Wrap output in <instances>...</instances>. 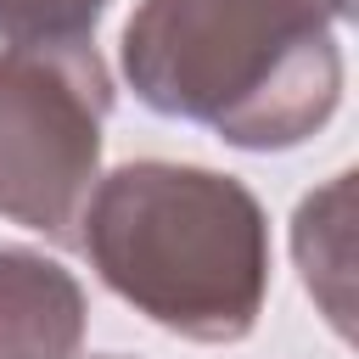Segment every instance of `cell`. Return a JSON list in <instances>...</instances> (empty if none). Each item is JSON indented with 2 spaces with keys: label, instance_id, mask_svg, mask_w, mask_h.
Returning a JSON list of instances; mask_svg holds the SVG:
<instances>
[{
  "label": "cell",
  "instance_id": "cell-1",
  "mask_svg": "<svg viewBox=\"0 0 359 359\" xmlns=\"http://www.w3.org/2000/svg\"><path fill=\"white\" fill-rule=\"evenodd\" d=\"M348 0H140L123 28L135 95L241 151H292L342 101Z\"/></svg>",
  "mask_w": 359,
  "mask_h": 359
},
{
  "label": "cell",
  "instance_id": "cell-2",
  "mask_svg": "<svg viewBox=\"0 0 359 359\" xmlns=\"http://www.w3.org/2000/svg\"><path fill=\"white\" fill-rule=\"evenodd\" d=\"M79 247L95 275L191 342H241L269 292V224L258 196L191 163H123L90 185Z\"/></svg>",
  "mask_w": 359,
  "mask_h": 359
},
{
  "label": "cell",
  "instance_id": "cell-3",
  "mask_svg": "<svg viewBox=\"0 0 359 359\" xmlns=\"http://www.w3.org/2000/svg\"><path fill=\"white\" fill-rule=\"evenodd\" d=\"M112 79L90 39L0 50V213L50 241H79L101 163Z\"/></svg>",
  "mask_w": 359,
  "mask_h": 359
},
{
  "label": "cell",
  "instance_id": "cell-4",
  "mask_svg": "<svg viewBox=\"0 0 359 359\" xmlns=\"http://www.w3.org/2000/svg\"><path fill=\"white\" fill-rule=\"evenodd\" d=\"M79 337V280L28 247H0V359H73Z\"/></svg>",
  "mask_w": 359,
  "mask_h": 359
},
{
  "label": "cell",
  "instance_id": "cell-5",
  "mask_svg": "<svg viewBox=\"0 0 359 359\" xmlns=\"http://www.w3.org/2000/svg\"><path fill=\"white\" fill-rule=\"evenodd\" d=\"M107 0H0L6 45H73L90 39Z\"/></svg>",
  "mask_w": 359,
  "mask_h": 359
}]
</instances>
